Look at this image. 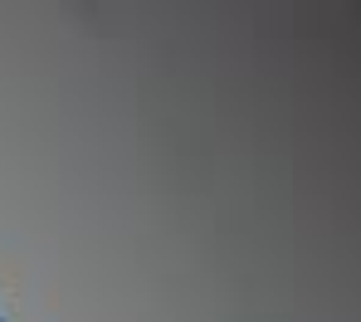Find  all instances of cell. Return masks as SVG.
Returning <instances> with one entry per match:
<instances>
[]
</instances>
